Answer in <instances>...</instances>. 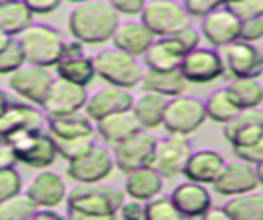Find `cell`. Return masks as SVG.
Instances as JSON below:
<instances>
[{"mask_svg":"<svg viewBox=\"0 0 263 220\" xmlns=\"http://www.w3.org/2000/svg\"><path fill=\"white\" fill-rule=\"evenodd\" d=\"M123 201V189L117 185L76 183L66 195V216L72 220H107L115 218Z\"/></svg>","mask_w":263,"mask_h":220,"instance_id":"6da1fadb","label":"cell"},{"mask_svg":"<svg viewBox=\"0 0 263 220\" xmlns=\"http://www.w3.org/2000/svg\"><path fill=\"white\" fill-rule=\"evenodd\" d=\"M119 25V14L107 0H84L74 4L68 14V31L72 39L84 45H101L111 41Z\"/></svg>","mask_w":263,"mask_h":220,"instance_id":"7a4b0ae2","label":"cell"},{"mask_svg":"<svg viewBox=\"0 0 263 220\" xmlns=\"http://www.w3.org/2000/svg\"><path fill=\"white\" fill-rule=\"evenodd\" d=\"M95 74L107 84L121 86V88H134L142 80V68L138 64L136 56H129L117 47L105 49L92 56Z\"/></svg>","mask_w":263,"mask_h":220,"instance_id":"3957f363","label":"cell"},{"mask_svg":"<svg viewBox=\"0 0 263 220\" xmlns=\"http://www.w3.org/2000/svg\"><path fill=\"white\" fill-rule=\"evenodd\" d=\"M8 140L14 148L16 160L31 169H37V171L47 169L58 158L53 138L43 127H29V130L16 132V134L8 136Z\"/></svg>","mask_w":263,"mask_h":220,"instance_id":"277c9868","label":"cell"},{"mask_svg":"<svg viewBox=\"0 0 263 220\" xmlns=\"http://www.w3.org/2000/svg\"><path fill=\"white\" fill-rule=\"evenodd\" d=\"M16 41L25 53L27 64L45 66V68H53L64 43L62 35L55 29L47 25H35V23H31L23 33H18Z\"/></svg>","mask_w":263,"mask_h":220,"instance_id":"5b68a950","label":"cell"},{"mask_svg":"<svg viewBox=\"0 0 263 220\" xmlns=\"http://www.w3.org/2000/svg\"><path fill=\"white\" fill-rule=\"evenodd\" d=\"M222 60V76L230 78H259L263 74V49L257 43L234 39L218 47Z\"/></svg>","mask_w":263,"mask_h":220,"instance_id":"8992f818","label":"cell"},{"mask_svg":"<svg viewBox=\"0 0 263 220\" xmlns=\"http://www.w3.org/2000/svg\"><path fill=\"white\" fill-rule=\"evenodd\" d=\"M140 21L150 29L154 37H168L191 25V16L185 6L175 0H146L140 12Z\"/></svg>","mask_w":263,"mask_h":220,"instance_id":"52a82bcc","label":"cell"},{"mask_svg":"<svg viewBox=\"0 0 263 220\" xmlns=\"http://www.w3.org/2000/svg\"><path fill=\"white\" fill-rule=\"evenodd\" d=\"M205 107L199 99L189 97V95H177L166 101L164 117H162V127L168 134H183L189 136L197 132L205 123Z\"/></svg>","mask_w":263,"mask_h":220,"instance_id":"ba28073f","label":"cell"},{"mask_svg":"<svg viewBox=\"0 0 263 220\" xmlns=\"http://www.w3.org/2000/svg\"><path fill=\"white\" fill-rule=\"evenodd\" d=\"M156 138L148 130H140L134 136L113 144V162L121 173H132L152 164V156L156 150Z\"/></svg>","mask_w":263,"mask_h":220,"instance_id":"9c48e42d","label":"cell"},{"mask_svg":"<svg viewBox=\"0 0 263 220\" xmlns=\"http://www.w3.org/2000/svg\"><path fill=\"white\" fill-rule=\"evenodd\" d=\"M53 70L58 72V78L76 82L80 86H88L97 74H95V64L92 56L84 51V43L78 39H70L62 43L58 62L53 64Z\"/></svg>","mask_w":263,"mask_h":220,"instance_id":"30bf717a","label":"cell"},{"mask_svg":"<svg viewBox=\"0 0 263 220\" xmlns=\"http://www.w3.org/2000/svg\"><path fill=\"white\" fill-rule=\"evenodd\" d=\"M115 169L113 154L109 148L92 144L86 152L76 156L74 160H68V177L76 183H99L105 181Z\"/></svg>","mask_w":263,"mask_h":220,"instance_id":"8fae6325","label":"cell"},{"mask_svg":"<svg viewBox=\"0 0 263 220\" xmlns=\"http://www.w3.org/2000/svg\"><path fill=\"white\" fill-rule=\"evenodd\" d=\"M53 74L49 68L45 66H35V64H23L18 70H14L12 74H8V86L12 88V93H16L23 101L33 103V105H41L49 86L53 84Z\"/></svg>","mask_w":263,"mask_h":220,"instance_id":"7c38bea8","label":"cell"},{"mask_svg":"<svg viewBox=\"0 0 263 220\" xmlns=\"http://www.w3.org/2000/svg\"><path fill=\"white\" fill-rule=\"evenodd\" d=\"M189 136L168 134L164 140L156 142V150L152 156V169H156L164 179H173L183 173V167L191 154Z\"/></svg>","mask_w":263,"mask_h":220,"instance_id":"4fadbf2b","label":"cell"},{"mask_svg":"<svg viewBox=\"0 0 263 220\" xmlns=\"http://www.w3.org/2000/svg\"><path fill=\"white\" fill-rule=\"evenodd\" d=\"M179 70L189 84H210L222 78V60L218 49H205L197 45L183 56Z\"/></svg>","mask_w":263,"mask_h":220,"instance_id":"5bb4252c","label":"cell"},{"mask_svg":"<svg viewBox=\"0 0 263 220\" xmlns=\"http://www.w3.org/2000/svg\"><path fill=\"white\" fill-rule=\"evenodd\" d=\"M86 97H88L86 86H80V84L64 80V78H55L39 107L45 117L64 115V113L80 111L86 103Z\"/></svg>","mask_w":263,"mask_h":220,"instance_id":"9a60e30c","label":"cell"},{"mask_svg":"<svg viewBox=\"0 0 263 220\" xmlns=\"http://www.w3.org/2000/svg\"><path fill=\"white\" fill-rule=\"evenodd\" d=\"M212 185H214L216 193H220L224 197H232V195L257 189L259 181H257L255 164H251L247 160H240V158H234V160L224 164L222 173L218 175V179Z\"/></svg>","mask_w":263,"mask_h":220,"instance_id":"2e32d148","label":"cell"},{"mask_svg":"<svg viewBox=\"0 0 263 220\" xmlns=\"http://www.w3.org/2000/svg\"><path fill=\"white\" fill-rule=\"evenodd\" d=\"M224 138L230 146H245L263 136V109H238L234 117L222 123Z\"/></svg>","mask_w":263,"mask_h":220,"instance_id":"e0dca14e","label":"cell"},{"mask_svg":"<svg viewBox=\"0 0 263 220\" xmlns=\"http://www.w3.org/2000/svg\"><path fill=\"white\" fill-rule=\"evenodd\" d=\"M43 121H45V115L41 107L27 101L8 99L4 111L0 113V138H8L29 127H43Z\"/></svg>","mask_w":263,"mask_h":220,"instance_id":"ac0fdd59","label":"cell"},{"mask_svg":"<svg viewBox=\"0 0 263 220\" xmlns=\"http://www.w3.org/2000/svg\"><path fill=\"white\" fill-rule=\"evenodd\" d=\"M238 25H240V21L226 6H220L212 12H208L205 16H201L199 35L212 47H222V45L238 39Z\"/></svg>","mask_w":263,"mask_h":220,"instance_id":"d6986e66","label":"cell"},{"mask_svg":"<svg viewBox=\"0 0 263 220\" xmlns=\"http://www.w3.org/2000/svg\"><path fill=\"white\" fill-rule=\"evenodd\" d=\"M132 103H134V95L129 93V88L107 84V86L99 88L97 93H92L90 97H86V103H84L82 111L92 121H97V119H101L105 115L132 109Z\"/></svg>","mask_w":263,"mask_h":220,"instance_id":"ffe728a7","label":"cell"},{"mask_svg":"<svg viewBox=\"0 0 263 220\" xmlns=\"http://www.w3.org/2000/svg\"><path fill=\"white\" fill-rule=\"evenodd\" d=\"M168 197L179 210L181 218H203V214L212 206V195L208 187L203 183H195L189 179L185 183H179Z\"/></svg>","mask_w":263,"mask_h":220,"instance_id":"44dd1931","label":"cell"},{"mask_svg":"<svg viewBox=\"0 0 263 220\" xmlns=\"http://www.w3.org/2000/svg\"><path fill=\"white\" fill-rule=\"evenodd\" d=\"M27 195L35 201L37 208H58L66 195H68V189H66V183L64 179L53 173V171H45L41 169L27 185Z\"/></svg>","mask_w":263,"mask_h":220,"instance_id":"7402d4cb","label":"cell"},{"mask_svg":"<svg viewBox=\"0 0 263 220\" xmlns=\"http://www.w3.org/2000/svg\"><path fill=\"white\" fill-rule=\"evenodd\" d=\"M224 164H226V160L218 150H212V148L191 150V154L183 167V175L189 181L212 185L218 179V175L222 173Z\"/></svg>","mask_w":263,"mask_h":220,"instance_id":"603a6c76","label":"cell"},{"mask_svg":"<svg viewBox=\"0 0 263 220\" xmlns=\"http://www.w3.org/2000/svg\"><path fill=\"white\" fill-rule=\"evenodd\" d=\"M111 41H113V47L138 58V56L146 53V49L154 41V35L142 21H138V23L132 21V23H119Z\"/></svg>","mask_w":263,"mask_h":220,"instance_id":"cb8c5ba5","label":"cell"},{"mask_svg":"<svg viewBox=\"0 0 263 220\" xmlns=\"http://www.w3.org/2000/svg\"><path fill=\"white\" fill-rule=\"evenodd\" d=\"M185 56V49L177 43V39L173 35L168 37H154V41L150 43V47L146 49L144 64L146 68L152 70H175L181 66Z\"/></svg>","mask_w":263,"mask_h":220,"instance_id":"d4e9b609","label":"cell"},{"mask_svg":"<svg viewBox=\"0 0 263 220\" xmlns=\"http://www.w3.org/2000/svg\"><path fill=\"white\" fill-rule=\"evenodd\" d=\"M140 130H142V125L136 119V115H134L132 109L117 111V113L105 115V117H101V119L95 121V132L105 142H109V144H117V142L134 136Z\"/></svg>","mask_w":263,"mask_h":220,"instance_id":"484cf974","label":"cell"},{"mask_svg":"<svg viewBox=\"0 0 263 220\" xmlns=\"http://www.w3.org/2000/svg\"><path fill=\"white\" fill-rule=\"evenodd\" d=\"M164 177L152 169V167H144L138 171H132L125 175V185H123V193L127 197L140 199V201H148L156 195L162 193L164 187Z\"/></svg>","mask_w":263,"mask_h":220,"instance_id":"4316f807","label":"cell"},{"mask_svg":"<svg viewBox=\"0 0 263 220\" xmlns=\"http://www.w3.org/2000/svg\"><path fill=\"white\" fill-rule=\"evenodd\" d=\"M140 84H142V90H152V93H158V95L171 99V97L183 95L189 82L185 80V76L181 74L179 68H175V70H152V68H146L142 72Z\"/></svg>","mask_w":263,"mask_h":220,"instance_id":"83f0119b","label":"cell"},{"mask_svg":"<svg viewBox=\"0 0 263 220\" xmlns=\"http://www.w3.org/2000/svg\"><path fill=\"white\" fill-rule=\"evenodd\" d=\"M47 132L53 138H80V136H95V121L80 109L64 115H49L45 117Z\"/></svg>","mask_w":263,"mask_h":220,"instance_id":"f1b7e54d","label":"cell"},{"mask_svg":"<svg viewBox=\"0 0 263 220\" xmlns=\"http://www.w3.org/2000/svg\"><path fill=\"white\" fill-rule=\"evenodd\" d=\"M166 97L152 93V90H142L138 97H134L132 103V111L136 115V119L140 121L142 130H156L162 125V117H164V109H166Z\"/></svg>","mask_w":263,"mask_h":220,"instance_id":"f546056e","label":"cell"},{"mask_svg":"<svg viewBox=\"0 0 263 220\" xmlns=\"http://www.w3.org/2000/svg\"><path fill=\"white\" fill-rule=\"evenodd\" d=\"M228 220H263V193L257 189L228 197L222 206Z\"/></svg>","mask_w":263,"mask_h":220,"instance_id":"4dcf8cb0","label":"cell"},{"mask_svg":"<svg viewBox=\"0 0 263 220\" xmlns=\"http://www.w3.org/2000/svg\"><path fill=\"white\" fill-rule=\"evenodd\" d=\"M224 90L238 109L263 105V84L257 78H230Z\"/></svg>","mask_w":263,"mask_h":220,"instance_id":"1f68e13d","label":"cell"},{"mask_svg":"<svg viewBox=\"0 0 263 220\" xmlns=\"http://www.w3.org/2000/svg\"><path fill=\"white\" fill-rule=\"evenodd\" d=\"M33 12L27 8L23 0L0 2V33L16 37L33 23Z\"/></svg>","mask_w":263,"mask_h":220,"instance_id":"d6a6232c","label":"cell"},{"mask_svg":"<svg viewBox=\"0 0 263 220\" xmlns=\"http://www.w3.org/2000/svg\"><path fill=\"white\" fill-rule=\"evenodd\" d=\"M37 206L27 195V191H18L0 201V220H29L33 218Z\"/></svg>","mask_w":263,"mask_h":220,"instance_id":"836d02e7","label":"cell"},{"mask_svg":"<svg viewBox=\"0 0 263 220\" xmlns=\"http://www.w3.org/2000/svg\"><path fill=\"white\" fill-rule=\"evenodd\" d=\"M205 107V117L214 123H226L230 117H234V113L238 111V107L230 101V97L226 95V90H216L208 97V101L203 103Z\"/></svg>","mask_w":263,"mask_h":220,"instance_id":"e575fe53","label":"cell"},{"mask_svg":"<svg viewBox=\"0 0 263 220\" xmlns=\"http://www.w3.org/2000/svg\"><path fill=\"white\" fill-rule=\"evenodd\" d=\"M53 138V136H51ZM58 156L64 160H74L82 152H86L95 144V136H80V138H53Z\"/></svg>","mask_w":263,"mask_h":220,"instance_id":"d590c367","label":"cell"},{"mask_svg":"<svg viewBox=\"0 0 263 220\" xmlns=\"http://www.w3.org/2000/svg\"><path fill=\"white\" fill-rule=\"evenodd\" d=\"M146 220H181V214L171 197L156 195L146 201Z\"/></svg>","mask_w":263,"mask_h":220,"instance_id":"8d00e7d4","label":"cell"},{"mask_svg":"<svg viewBox=\"0 0 263 220\" xmlns=\"http://www.w3.org/2000/svg\"><path fill=\"white\" fill-rule=\"evenodd\" d=\"M25 62H27V60H25V53H23V49H21L16 37H14V39L0 51V74L8 76V74H12L14 70H18Z\"/></svg>","mask_w":263,"mask_h":220,"instance_id":"74e56055","label":"cell"},{"mask_svg":"<svg viewBox=\"0 0 263 220\" xmlns=\"http://www.w3.org/2000/svg\"><path fill=\"white\" fill-rule=\"evenodd\" d=\"M224 6H226L238 21L263 16V0H226Z\"/></svg>","mask_w":263,"mask_h":220,"instance_id":"f35d334b","label":"cell"},{"mask_svg":"<svg viewBox=\"0 0 263 220\" xmlns=\"http://www.w3.org/2000/svg\"><path fill=\"white\" fill-rule=\"evenodd\" d=\"M23 191V177L14 167L0 169V201Z\"/></svg>","mask_w":263,"mask_h":220,"instance_id":"ab89813d","label":"cell"},{"mask_svg":"<svg viewBox=\"0 0 263 220\" xmlns=\"http://www.w3.org/2000/svg\"><path fill=\"white\" fill-rule=\"evenodd\" d=\"M238 39L240 41H249V43L261 41L263 39V16L240 21V25H238Z\"/></svg>","mask_w":263,"mask_h":220,"instance_id":"60d3db41","label":"cell"},{"mask_svg":"<svg viewBox=\"0 0 263 220\" xmlns=\"http://www.w3.org/2000/svg\"><path fill=\"white\" fill-rule=\"evenodd\" d=\"M232 152L236 154V158L240 160H247L251 164H257L263 160V136L251 144H245V146H232Z\"/></svg>","mask_w":263,"mask_h":220,"instance_id":"b9f144b4","label":"cell"},{"mask_svg":"<svg viewBox=\"0 0 263 220\" xmlns=\"http://www.w3.org/2000/svg\"><path fill=\"white\" fill-rule=\"evenodd\" d=\"M226 0H183V6L185 10L189 12V16H195V19H201L205 16L208 12L224 6Z\"/></svg>","mask_w":263,"mask_h":220,"instance_id":"7bdbcfd3","label":"cell"},{"mask_svg":"<svg viewBox=\"0 0 263 220\" xmlns=\"http://www.w3.org/2000/svg\"><path fill=\"white\" fill-rule=\"evenodd\" d=\"M117 216L125 218V220H146V201H140V199H123L119 210H117Z\"/></svg>","mask_w":263,"mask_h":220,"instance_id":"ee69618b","label":"cell"},{"mask_svg":"<svg viewBox=\"0 0 263 220\" xmlns=\"http://www.w3.org/2000/svg\"><path fill=\"white\" fill-rule=\"evenodd\" d=\"M173 37H175V39H177V43L185 49V53H187V51H191V49H195V47L199 45V39H201L199 31H197V29H193L191 25H187V27L179 29L177 33H173Z\"/></svg>","mask_w":263,"mask_h":220,"instance_id":"f6af8a7d","label":"cell"},{"mask_svg":"<svg viewBox=\"0 0 263 220\" xmlns=\"http://www.w3.org/2000/svg\"><path fill=\"white\" fill-rule=\"evenodd\" d=\"M109 6H113V10L117 14H125V16H134L140 14L146 0H107Z\"/></svg>","mask_w":263,"mask_h":220,"instance_id":"bcb514c9","label":"cell"},{"mask_svg":"<svg viewBox=\"0 0 263 220\" xmlns=\"http://www.w3.org/2000/svg\"><path fill=\"white\" fill-rule=\"evenodd\" d=\"M33 14H51L58 10L62 0H23Z\"/></svg>","mask_w":263,"mask_h":220,"instance_id":"7dc6e473","label":"cell"},{"mask_svg":"<svg viewBox=\"0 0 263 220\" xmlns=\"http://www.w3.org/2000/svg\"><path fill=\"white\" fill-rule=\"evenodd\" d=\"M18 160H16V154H14V148L10 144L8 138H0V169H8V167H14Z\"/></svg>","mask_w":263,"mask_h":220,"instance_id":"c3c4849f","label":"cell"},{"mask_svg":"<svg viewBox=\"0 0 263 220\" xmlns=\"http://www.w3.org/2000/svg\"><path fill=\"white\" fill-rule=\"evenodd\" d=\"M33 218H51V220H60V214L55 212V208H37Z\"/></svg>","mask_w":263,"mask_h":220,"instance_id":"681fc988","label":"cell"},{"mask_svg":"<svg viewBox=\"0 0 263 220\" xmlns=\"http://www.w3.org/2000/svg\"><path fill=\"white\" fill-rule=\"evenodd\" d=\"M203 218H222V220H228L224 208H214V206H210V210L203 214Z\"/></svg>","mask_w":263,"mask_h":220,"instance_id":"f907efd6","label":"cell"},{"mask_svg":"<svg viewBox=\"0 0 263 220\" xmlns=\"http://www.w3.org/2000/svg\"><path fill=\"white\" fill-rule=\"evenodd\" d=\"M255 173H257V181H259V187H263V160L255 164Z\"/></svg>","mask_w":263,"mask_h":220,"instance_id":"816d5d0a","label":"cell"},{"mask_svg":"<svg viewBox=\"0 0 263 220\" xmlns=\"http://www.w3.org/2000/svg\"><path fill=\"white\" fill-rule=\"evenodd\" d=\"M12 39H14V37H10V35H6V33H0V51H2Z\"/></svg>","mask_w":263,"mask_h":220,"instance_id":"f5cc1de1","label":"cell"},{"mask_svg":"<svg viewBox=\"0 0 263 220\" xmlns=\"http://www.w3.org/2000/svg\"><path fill=\"white\" fill-rule=\"evenodd\" d=\"M8 99H10V97H8V95H6V93H4L2 88H0V113L4 111V107H6V103H8Z\"/></svg>","mask_w":263,"mask_h":220,"instance_id":"db71d44e","label":"cell"},{"mask_svg":"<svg viewBox=\"0 0 263 220\" xmlns=\"http://www.w3.org/2000/svg\"><path fill=\"white\" fill-rule=\"evenodd\" d=\"M68 2H72V4H78V2H84V0H68Z\"/></svg>","mask_w":263,"mask_h":220,"instance_id":"11a10c76","label":"cell"},{"mask_svg":"<svg viewBox=\"0 0 263 220\" xmlns=\"http://www.w3.org/2000/svg\"><path fill=\"white\" fill-rule=\"evenodd\" d=\"M0 2H8V0H0Z\"/></svg>","mask_w":263,"mask_h":220,"instance_id":"9f6ffc18","label":"cell"}]
</instances>
